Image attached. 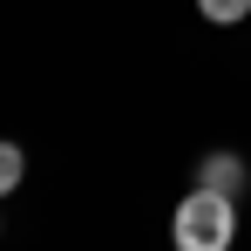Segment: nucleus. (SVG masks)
<instances>
[{
	"label": "nucleus",
	"instance_id": "f257e3e1",
	"mask_svg": "<svg viewBox=\"0 0 251 251\" xmlns=\"http://www.w3.org/2000/svg\"><path fill=\"white\" fill-rule=\"evenodd\" d=\"M170 238H176V251H231V238H238V210H231V190H190L183 204H176V217H170Z\"/></svg>",
	"mask_w": 251,
	"mask_h": 251
},
{
	"label": "nucleus",
	"instance_id": "f03ea898",
	"mask_svg": "<svg viewBox=\"0 0 251 251\" xmlns=\"http://www.w3.org/2000/svg\"><path fill=\"white\" fill-rule=\"evenodd\" d=\"M197 183H210V190H231V197H238L245 163H238V156H204V163H197Z\"/></svg>",
	"mask_w": 251,
	"mask_h": 251
},
{
	"label": "nucleus",
	"instance_id": "7ed1b4c3",
	"mask_svg": "<svg viewBox=\"0 0 251 251\" xmlns=\"http://www.w3.org/2000/svg\"><path fill=\"white\" fill-rule=\"evenodd\" d=\"M197 14H204L210 27H238V21L251 14V0H197Z\"/></svg>",
	"mask_w": 251,
	"mask_h": 251
},
{
	"label": "nucleus",
	"instance_id": "20e7f679",
	"mask_svg": "<svg viewBox=\"0 0 251 251\" xmlns=\"http://www.w3.org/2000/svg\"><path fill=\"white\" fill-rule=\"evenodd\" d=\"M21 150H14V143H0V197H7V190H14V183H21Z\"/></svg>",
	"mask_w": 251,
	"mask_h": 251
}]
</instances>
